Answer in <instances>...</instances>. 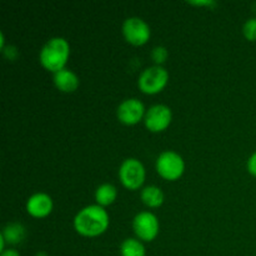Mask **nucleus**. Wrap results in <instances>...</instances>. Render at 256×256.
I'll list each match as a JSON object with an SVG mask.
<instances>
[{
  "label": "nucleus",
  "instance_id": "f257e3e1",
  "mask_svg": "<svg viewBox=\"0 0 256 256\" xmlns=\"http://www.w3.org/2000/svg\"><path fill=\"white\" fill-rule=\"evenodd\" d=\"M109 226V214L104 206L89 205L80 210L74 218V228L84 236H98Z\"/></svg>",
  "mask_w": 256,
  "mask_h": 256
},
{
  "label": "nucleus",
  "instance_id": "f03ea898",
  "mask_svg": "<svg viewBox=\"0 0 256 256\" xmlns=\"http://www.w3.org/2000/svg\"><path fill=\"white\" fill-rule=\"evenodd\" d=\"M70 55V45L66 39L55 36L48 40L40 50V62L45 69L52 72L64 69Z\"/></svg>",
  "mask_w": 256,
  "mask_h": 256
},
{
  "label": "nucleus",
  "instance_id": "7ed1b4c3",
  "mask_svg": "<svg viewBox=\"0 0 256 256\" xmlns=\"http://www.w3.org/2000/svg\"><path fill=\"white\" fill-rule=\"evenodd\" d=\"M169 72L162 65H152L142 70L138 79V85L140 90L145 94H156L162 92L168 84Z\"/></svg>",
  "mask_w": 256,
  "mask_h": 256
},
{
  "label": "nucleus",
  "instance_id": "20e7f679",
  "mask_svg": "<svg viewBox=\"0 0 256 256\" xmlns=\"http://www.w3.org/2000/svg\"><path fill=\"white\" fill-rule=\"evenodd\" d=\"M155 166L160 176L166 180H176L184 172L185 162L182 155L178 154L176 152L166 150L158 156Z\"/></svg>",
  "mask_w": 256,
  "mask_h": 256
},
{
  "label": "nucleus",
  "instance_id": "39448f33",
  "mask_svg": "<svg viewBox=\"0 0 256 256\" xmlns=\"http://www.w3.org/2000/svg\"><path fill=\"white\" fill-rule=\"evenodd\" d=\"M119 178L122 185L130 190L139 189L145 180V168L140 160L128 158L119 168Z\"/></svg>",
  "mask_w": 256,
  "mask_h": 256
},
{
  "label": "nucleus",
  "instance_id": "423d86ee",
  "mask_svg": "<svg viewBox=\"0 0 256 256\" xmlns=\"http://www.w3.org/2000/svg\"><path fill=\"white\" fill-rule=\"evenodd\" d=\"M122 34L130 44L142 45L149 40L152 32L149 24L144 19L139 16H130L122 22Z\"/></svg>",
  "mask_w": 256,
  "mask_h": 256
},
{
  "label": "nucleus",
  "instance_id": "0eeeda50",
  "mask_svg": "<svg viewBox=\"0 0 256 256\" xmlns=\"http://www.w3.org/2000/svg\"><path fill=\"white\" fill-rule=\"evenodd\" d=\"M132 229L140 240L152 242L159 232V220L152 212H142L135 215L132 220Z\"/></svg>",
  "mask_w": 256,
  "mask_h": 256
},
{
  "label": "nucleus",
  "instance_id": "6e6552de",
  "mask_svg": "<svg viewBox=\"0 0 256 256\" xmlns=\"http://www.w3.org/2000/svg\"><path fill=\"white\" fill-rule=\"evenodd\" d=\"M172 112L168 105L155 104L146 110L144 116L145 126L150 132H159L166 129L172 122Z\"/></svg>",
  "mask_w": 256,
  "mask_h": 256
},
{
  "label": "nucleus",
  "instance_id": "1a4fd4ad",
  "mask_svg": "<svg viewBox=\"0 0 256 256\" xmlns=\"http://www.w3.org/2000/svg\"><path fill=\"white\" fill-rule=\"evenodd\" d=\"M145 106L136 98L122 100L116 109L118 119L126 125H134L145 116Z\"/></svg>",
  "mask_w": 256,
  "mask_h": 256
},
{
  "label": "nucleus",
  "instance_id": "9d476101",
  "mask_svg": "<svg viewBox=\"0 0 256 256\" xmlns=\"http://www.w3.org/2000/svg\"><path fill=\"white\" fill-rule=\"evenodd\" d=\"M26 210L34 218L48 216L52 210V199L46 192L32 194L26 202Z\"/></svg>",
  "mask_w": 256,
  "mask_h": 256
},
{
  "label": "nucleus",
  "instance_id": "9b49d317",
  "mask_svg": "<svg viewBox=\"0 0 256 256\" xmlns=\"http://www.w3.org/2000/svg\"><path fill=\"white\" fill-rule=\"evenodd\" d=\"M54 82L58 89L62 92H72L79 86V78L74 72L64 68V69L54 72Z\"/></svg>",
  "mask_w": 256,
  "mask_h": 256
},
{
  "label": "nucleus",
  "instance_id": "f8f14e48",
  "mask_svg": "<svg viewBox=\"0 0 256 256\" xmlns=\"http://www.w3.org/2000/svg\"><path fill=\"white\" fill-rule=\"evenodd\" d=\"M2 235L8 244L16 245L20 244L25 239V236H26V230H25L24 225H22L20 222H9L2 229Z\"/></svg>",
  "mask_w": 256,
  "mask_h": 256
},
{
  "label": "nucleus",
  "instance_id": "ddd939ff",
  "mask_svg": "<svg viewBox=\"0 0 256 256\" xmlns=\"http://www.w3.org/2000/svg\"><path fill=\"white\" fill-rule=\"evenodd\" d=\"M142 202L149 208H158L164 202V192L159 186L148 185L142 190L140 194Z\"/></svg>",
  "mask_w": 256,
  "mask_h": 256
},
{
  "label": "nucleus",
  "instance_id": "4468645a",
  "mask_svg": "<svg viewBox=\"0 0 256 256\" xmlns=\"http://www.w3.org/2000/svg\"><path fill=\"white\" fill-rule=\"evenodd\" d=\"M116 188L112 184H109V182H105V184H102L100 186H98L96 192H95V200L102 206H106V205L112 204L115 202V199H116Z\"/></svg>",
  "mask_w": 256,
  "mask_h": 256
},
{
  "label": "nucleus",
  "instance_id": "2eb2a0df",
  "mask_svg": "<svg viewBox=\"0 0 256 256\" xmlns=\"http://www.w3.org/2000/svg\"><path fill=\"white\" fill-rule=\"evenodd\" d=\"M120 255L122 256H146L145 246L140 240L134 238H128L120 245Z\"/></svg>",
  "mask_w": 256,
  "mask_h": 256
},
{
  "label": "nucleus",
  "instance_id": "dca6fc26",
  "mask_svg": "<svg viewBox=\"0 0 256 256\" xmlns=\"http://www.w3.org/2000/svg\"><path fill=\"white\" fill-rule=\"evenodd\" d=\"M242 32L248 40L256 42V18H252L245 22L244 26H242Z\"/></svg>",
  "mask_w": 256,
  "mask_h": 256
},
{
  "label": "nucleus",
  "instance_id": "f3484780",
  "mask_svg": "<svg viewBox=\"0 0 256 256\" xmlns=\"http://www.w3.org/2000/svg\"><path fill=\"white\" fill-rule=\"evenodd\" d=\"M168 55H169L168 49L165 46H162V45H158L152 52V58L156 62V65H162L168 59Z\"/></svg>",
  "mask_w": 256,
  "mask_h": 256
},
{
  "label": "nucleus",
  "instance_id": "a211bd4d",
  "mask_svg": "<svg viewBox=\"0 0 256 256\" xmlns=\"http://www.w3.org/2000/svg\"><path fill=\"white\" fill-rule=\"evenodd\" d=\"M2 52H4L5 56H6L8 59H10V60L16 59V56L19 55V52H18V49L14 46V45H9V46H5L4 49H2Z\"/></svg>",
  "mask_w": 256,
  "mask_h": 256
},
{
  "label": "nucleus",
  "instance_id": "6ab92c4d",
  "mask_svg": "<svg viewBox=\"0 0 256 256\" xmlns=\"http://www.w3.org/2000/svg\"><path fill=\"white\" fill-rule=\"evenodd\" d=\"M248 170L250 174L256 176V152L248 160Z\"/></svg>",
  "mask_w": 256,
  "mask_h": 256
},
{
  "label": "nucleus",
  "instance_id": "aec40b11",
  "mask_svg": "<svg viewBox=\"0 0 256 256\" xmlns=\"http://www.w3.org/2000/svg\"><path fill=\"white\" fill-rule=\"evenodd\" d=\"M189 4L192 5H198V6H202V5H206V6H212V5H216V2L214 0H204V2H189Z\"/></svg>",
  "mask_w": 256,
  "mask_h": 256
},
{
  "label": "nucleus",
  "instance_id": "412c9836",
  "mask_svg": "<svg viewBox=\"0 0 256 256\" xmlns=\"http://www.w3.org/2000/svg\"><path fill=\"white\" fill-rule=\"evenodd\" d=\"M0 256H20V254L15 249H5Z\"/></svg>",
  "mask_w": 256,
  "mask_h": 256
},
{
  "label": "nucleus",
  "instance_id": "4be33fe9",
  "mask_svg": "<svg viewBox=\"0 0 256 256\" xmlns=\"http://www.w3.org/2000/svg\"><path fill=\"white\" fill-rule=\"evenodd\" d=\"M35 256H48V254H46V252H39Z\"/></svg>",
  "mask_w": 256,
  "mask_h": 256
}]
</instances>
